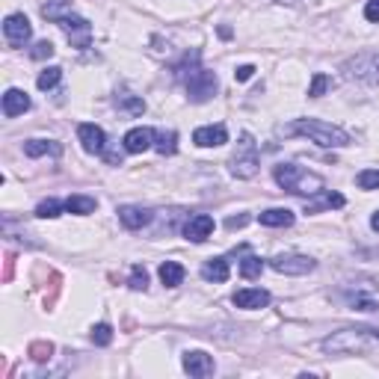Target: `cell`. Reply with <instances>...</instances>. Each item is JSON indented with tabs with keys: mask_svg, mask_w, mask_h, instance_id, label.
Wrapping results in <instances>:
<instances>
[{
	"mask_svg": "<svg viewBox=\"0 0 379 379\" xmlns=\"http://www.w3.org/2000/svg\"><path fill=\"white\" fill-rule=\"evenodd\" d=\"M285 136H308L311 143H317L323 148H344L350 145V134L344 128H338V124L332 122H323V119H296V122H290L287 128H282Z\"/></svg>",
	"mask_w": 379,
	"mask_h": 379,
	"instance_id": "obj_1",
	"label": "cell"
},
{
	"mask_svg": "<svg viewBox=\"0 0 379 379\" xmlns=\"http://www.w3.org/2000/svg\"><path fill=\"white\" fill-rule=\"evenodd\" d=\"M273 178L282 190H287V193H294V196H317L326 187V181L317 172H308V169L296 166V163H279V166L273 169Z\"/></svg>",
	"mask_w": 379,
	"mask_h": 379,
	"instance_id": "obj_2",
	"label": "cell"
},
{
	"mask_svg": "<svg viewBox=\"0 0 379 379\" xmlns=\"http://www.w3.org/2000/svg\"><path fill=\"white\" fill-rule=\"evenodd\" d=\"M373 344H379V329H341L329 338H323V350L326 352H362V350H371Z\"/></svg>",
	"mask_w": 379,
	"mask_h": 379,
	"instance_id": "obj_3",
	"label": "cell"
},
{
	"mask_svg": "<svg viewBox=\"0 0 379 379\" xmlns=\"http://www.w3.org/2000/svg\"><path fill=\"white\" fill-rule=\"evenodd\" d=\"M261 166V157H258V143L252 134H240V143L231 155V175L234 178H255Z\"/></svg>",
	"mask_w": 379,
	"mask_h": 379,
	"instance_id": "obj_4",
	"label": "cell"
},
{
	"mask_svg": "<svg viewBox=\"0 0 379 379\" xmlns=\"http://www.w3.org/2000/svg\"><path fill=\"white\" fill-rule=\"evenodd\" d=\"M184 86H187V95L193 104H205V101H210L213 95H217V74L208 71V69H196L184 80Z\"/></svg>",
	"mask_w": 379,
	"mask_h": 379,
	"instance_id": "obj_5",
	"label": "cell"
},
{
	"mask_svg": "<svg viewBox=\"0 0 379 379\" xmlns=\"http://www.w3.org/2000/svg\"><path fill=\"white\" fill-rule=\"evenodd\" d=\"M270 267L276 273H282V276H306L311 273L317 264H314V258L308 255H296V252H282V255H276L270 258Z\"/></svg>",
	"mask_w": 379,
	"mask_h": 379,
	"instance_id": "obj_6",
	"label": "cell"
},
{
	"mask_svg": "<svg viewBox=\"0 0 379 379\" xmlns=\"http://www.w3.org/2000/svg\"><path fill=\"white\" fill-rule=\"evenodd\" d=\"M3 36H6V42L12 48H24L30 42V36H33V27H30V21L24 12H12V15H6L3 21Z\"/></svg>",
	"mask_w": 379,
	"mask_h": 379,
	"instance_id": "obj_7",
	"label": "cell"
},
{
	"mask_svg": "<svg viewBox=\"0 0 379 379\" xmlns=\"http://www.w3.org/2000/svg\"><path fill=\"white\" fill-rule=\"evenodd\" d=\"M59 27H62V33L69 36V42L74 45V48H90V42H92V24L86 21V18H80V15H66L59 21Z\"/></svg>",
	"mask_w": 379,
	"mask_h": 379,
	"instance_id": "obj_8",
	"label": "cell"
},
{
	"mask_svg": "<svg viewBox=\"0 0 379 379\" xmlns=\"http://www.w3.org/2000/svg\"><path fill=\"white\" fill-rule=\"evenodd\" d=\"M344 71H347V78H362L368 83H379V54H362L356 59H350Z\"/></svg>",
	"mask_w": 379,
	"mask_h": 379,
	"instance_id": "obj_9",
	"label": "cell"
},
{
	"mask_svg": "<svg viewBox=\"0 0 379 379\" xmlns=\"http://www.w3.org/2000/svg\"><path fill=\"white\" fill-rule=\"evenodd\" d=\"M78 140H80L86 155H104V148H107V134L90 122H83L78 128Z\"/></svg>",
	"mask_w": 379,
	"mask_h": 379,
	"instance_id": "obj_10",
	"label": "cell"
},
{
	"mask_svg": "<svg viewBox=\"0 0 379 379\" xmlns=\"http://www.w3.org/2000/svg\"><path fill=\"white\" fill-rule=\"evenodd\" d=\"M210 234H213V217H208V213H196L184 225V237L193 240V243H205Z\"/></svg>",
	"mask_w": 379,
	"mask_h": 379,
	"instance_id": "obj_11",
	"label": "cell"
},
{
	"mask_svg": "<svg viewBox=\"0 0 379 379\" xmlns=\"http://www.w3.org/2000/svg\"><path fill=\"white\" fill-rule=\"evenodd\" d=\"M193 143L201 148H217L229 143V131H225V124H205L193 134Z\"/></svg>",
	"mask_w": 379,
	"mask_h": 379,
	"instance_id": "obj_12",
	"label": "cell"
},
{
	"mask_svg": "<svg viewBox=\"0 0 379 379\" xmlns=\"http://www.w3.org/2000/svg\"><path fill=\"white\" fill-rule=\"evenodd\" d=\"M124 151L128 155H143V151H148L151 145H155V131L151 128H134L124 134Z\"/></svg>",
	"mask_w": 379,
	"mask_h": 379,
	"instance_id": "obj_13",
	"label": "cell"
},
{
	"mask_svg": "<svg viewBox=\"0 0 379 379\" xmlns=\"http://www.w3.org/2000/svg\"><path fill=\"white\" fill-rule=\"evenodd\" d=\"M184 371L190 373V376H210L213 373V359L208 356V352H201V350H193V352H187L184 356Z\"/></svg>",
	"mask_w": 379,
	"mask_h": 379,
	"instance_id": "obj_14",
	"label": "cell"
},
{
	"mask_svg": "<svg viewBox=\"0 0 379 379\" xmlns=\"http://www.w3.org/2000/svg\"><path fill=\"white\" fill-rule=\"evenodd\" d=\"M119 220H122L124 229L140 231V229H145V225L151 222V210H145L140 205H124V208H119Z\"/></svg>",
	"mask_w": 379,
	"mask_h": 379,
	"instance_id": "obj_15",
	"label": "cell"
},
{
	"mask_svg": "<svg viewBox=\"0 0 379 379\" xmlns=\"http://www.w3.org/2000/svg\"><path fill=\"white\" fill-rule=\"evenodd\" d=\"M270 302V294L261 287H243L234 294V306L237 308H264Z\"/></svg>",
	"mask_w": 379,
	"mask_h": 379,
	"instance_id": "obj_16",
	"label": "cell"
},
{
	"mask_svg": "<svg viewBox=\"0 0 379 379\" xmlns=\"http://www.w3.org/2000/svg\"><path fill=\"white\" fill-rule=\"evenodd\" d=\"M27 110H30V98H27V92H21V90H9V92L3 95V116H6V119L24 116Z\"/></svg>",
	"mask_w": 379,
	"mask_h": 379,
	"instance_id": "obj_17",
	"label": "cell"
},
{
	"mask_svg": "<svg viewBox=\"0 0 379 379\" xmlns=\"http://www.w3.org/2000/svg\"><path fill=\"white\" fill-rule=\"evenodd\" d=\"M261 225H267V229H287V225H294V210L287 208H270L261 213Z\"/></svg>",
	"mask_w": 379,
	"mask_h": 379,
	"instance_id": "obj_18",
	"label": "cell"
},
{
	"mask_svg": "<svg viewBox=\"0 0 379 379\" xmlns=\"http://www.w3.org/2000/svg\"><path fill=\"white\" fill-rule=\"evenodd\" d=\"M229 261L225 258H210V261H205V267H201V279L205 282H229Z\"/></svg>",
	"mask_w": 379,
	"mask_h": 379,
	"instance_id": "obj_19",
	"label": "cell"
},
{
	"mask_svg": "<svg viewBox=\"0 0 379 379\" xmlns=\"http://www.w3.org/2000/svg\"><path fill=\"white\" fill-rule=\"evenodd\" d=\"M326 208H344V196L332 193V190H320L317 199L306 205V213H320V210H326Z\"/></svg>",
	"mask_w": 379,
	"mask_h": 379,
	"instance_id": "obj_20",
	"label": "cell"
},
{
	"mask_svg": "<svg viewBox=\"0 0 379 379\" xmlns=\"http://www.w3.org/2000/svg\"><path fill=\"white\" fill-rule=\"evenodd\" d=\"M24 155H27V157H45V155L59 157L62 145L54 143V140H27V143H24Z\"/></svg>",
	"mask_w": 379,
	"mask_h": 379,
	"instance_id": "obj_21",
	"label": "cell"
},
{
	"mask_svg": "<svg viewBox=\"0 0 379 379\" xmlns=\"http://www.w3.org/2000/svg\"><path fill=\"white\" fill-rule=\"evenodd\" d=\"M157 276H160V282L166 285V287H178L184 282V267H181L178 261H163Z\"/></svg>",
	"mask_w": 379,
	"mask_h": 379,
	"instance_id": "obj_22",
	"label": "cell"
},
{
	"mask_svg": "<svg viewBox=\"0 0 379 379\" xmlns=\"http://www.w3.org/2000/svg\"><path fill=\"white\" fill-rule=\"evenodd\" d=\"M199 59H201V54H199V50H187V54H184V59L181 62H175V66H172V74H175V78H178L181 83L190 78V74H193L196 69H201L199 66Z\"/></svg>",
	"mask_w": 379,
	"mask_h": 379,
	"instance_id": "obj_23",
	"label": "cell"
},
{
	"mask_svg": "<svg viewBox=\"0 0 379 379\" xmlns=\"http://www.w3.org/2000/svg\"><path fill=\"white\" fill-rule=\"evenodd\" d=\"M116 107L122 113H128V116H143L145 113V101L140 95H131V92H119L116 95Z\"/></svg>",
	"mask_w": 379,
	"mask_h": 379,
	"instance_id": "obj_24",
	"label": "cell"
},
{
	"mask_svg": "<svg viewBox=\"0 0 379 379\" xmlns=\"http://www.w3.org/2000/svg\"><path fill=\"white\" fill-rule=\"evenodd\" d=\"M42 15H45L48 21L59 24L66 15H71V0H48V3L42 6Z\"/></svg>",
	"mask_w": 379,
	"mask_h": 379,
	"instance_id": "obj_25",
	"label": "cell"
},
{
	"mask_svg": "<svg viewBox=\"0 0 379 379\" xmlns=\"http://www.w3.org/2000/svg\"><path fill=\"white\" fill-rule=\"evenodd\" d=\"M95 208H98V201L92 196H69L66 199V210L78 213V217H86V213H92Z\"/></svg>",
	"mask_w": 379,
	"mask_h": 379,
	"instance_id": "obj_26",
	"label": "cell"
},
{
	"mask_svg": "<svg viewBox=\"0 0 379 379\" xmlns=\"http://www.w3.org/2000/svg\"><path fill=\"white\" fill-rule=\"evenodd\" d=\"M155 148L163 157L175 155V151H178V134L175 131H155Z\"/></svg>",
	"mask_w": 379,
	"mask_h": 379,
	"instance_id": "obj_27",
	"label": "cell"
},
{
	"mask_svg": "<svg viewBox=\"0 0 379 379\" xmlns=\"http://www.w3.org/2000/svg\"><path fill=\"white\" fill-rule=\"evenodd\" d=\"M59 210H66V201H59V199H45V201H39V208H36V217L54 220V217H59Z\"/></svg>",
	"mask_w": 379,
	"mask_h": 379,
	"instance_id": "obj_28",
	"label": "cell"
},
{
	"mask_svg": "<svg viewBox=\"0 0 379 379\" xmlns=\"http://www.w3.org/2000/svg\"><path fill=\"white\" fill-rule=\"evenodd\" d=\"M59 78H62V69H59V66H50V69H45V71L39 74L36 86H39L42 92H48V90H54V86L59 83Z\"/></svg>",
	"mask_w": 379,
	"mask_h": 379,
	"instance_id": "obj_29",
	"label": "cell"
},
{
	"mask_svg": "<svg viewBox=\"0 0 379 379\" xmlns=\"http://www.w3.org/2000/svg\"><path fill=\"white\" fill-rule=\"evenodd\" d=\"M261 270H264V261L255 258V255H246L243 261H240V276H243V279H258Z\"/></svg>",
	"mask_w": 379,
	"mask_h": 379,
	"instance_id": "obj_30",
	"label": "cell"
},
{
	"mask_svg": "<svg viewBox=\"0 0 379 379\" xmlns=\"http://www.w3.org/2000/svg\"><path fill=\"white\" fill-rule=\"evenodd\" d=\"M326 90H332V78H326L323 71H317L311 78V86H308V98H320Z\"/></svg>",
	"mask_w": 379,
	"mask_h": 379,
	"instance_id": "obj_31",
	"label": "cell"
},
{
	"mask_svg": "<svg viewBox=\"0 0 379 379\" xmlns=\"http://www.w3.org/2000/svg\"><path fill=\"white\" fill-rule=\"evenodd\" d=\"M92 344H98V347H110L113 344V326L110 323L92 326Z\"/></svg>",
	"mask_w": 379,
	"mask_h": 379,
	"instance_id": "obj_32",
	"label": "cell"
},
{
	"mask_svg": "<svg viewBox=\"0 0 379 379\" xmlns=\"http://www.w3.org/2000/svg\"><path fill=\"white\" fill-rule=\"evenodd\" d=\"M50 356H54V344H50V341H36V344H30V359L48 362Z\"/></svg>",
	"mask_w": 379,
	"mask_h": 379,
	"instance_id": "obj_33",
	"label": "cell"
},
{
	"mask_svg": "<svg viewBox=\"0 0 379 379\" xmlns=\"http://www.w3.org/2000/svg\"><path fill=\"white\" fill-rule=\"evenodd\" d=\"M359 187L362 190H379V169H364V172H359Z\"/></svg>",
	"mask_w": 379,
	"mask_h": 379,
	"instance_id": "obj_34",
	"label": "cell"
},
{
	"mask_svg": "<svg viewBox=\"0 0 379 379\" xmlns=\"http://www.w3.org/2000/svg\"><path fill=\"white\" fill-rule=\"evenodd\" d=\"M54 42H48V39H42V42H36L33 45V50H30V57L33 59H48V57H54Z\"/></svg>",
	"mask_w": 379,
	"mask_h": 379,
	"instance_id": "obj_35",
	"label": "cell"
},
{
	"mask_svg": "<svg viewBox=\"0 0 379 379\" xmlns=\"http://www.w3.org/2000/svg\"><path fill=\"white\" fill-rule=\"evenodd\" d=\"M131 287H134V290H145V287H148V273L140 267V264H136L134 273H131Z\"/></svg>",
	"mask_w": 379,
	"mask_h": 379,
	"instance_id": "obj_36",
	"label": "cell"
},
{
	"mask_svg": "<svg viewBox=\"0 0 379 379\" xmlns=\"http://www.w3.org/2000/svg\"><path fill=\"white\" fill-rule=\"evenodd\" d=\"M364 18L371 24H379V0H368V6H364Z\"/></svg>",
	"mask_w": 379,
	"mask_h": 379,
	"instance_id": "obj_37",
	"label": "cell"
},
{
	"mask_svg": "<svg viewBox=\"0 0 379 379\" xmlns=\"http://www.w3.org/2000/svg\"><path fill=\"white\" fill-rule=\"evenodd\" d=\"M252 74H255V66H240V69L234 71V80L243 83V80H249V78H252Z\"/></svg>",
	"mask_w": 379,
	"mask_h": 379,
	"instance_id": "obj_38",
	"label": "cell"
},
{
	"mask_svg": "<svg viewBox=\"0 0 379 379\" xmlns=\"http://www.w3.org/2000/svg\"><path fill=\"white\" fill-rule=\"evenodd\" d=\"M246 222H249V217H231V220L225 222V225H229V231H234V229H243Z\"/></svg>",
	"mask_w": 379,
	"mask_h": 379,
	"instance_id": "obj_39",
	"label": "cell"
},
{
	"mask_svg": "<svg viewBox=\"0 0 379 379\" xmlns=\"http://www.w3.org/2000/svg\"><path fill=\"white\" fill-rule=\"evenodd\" d=\"M371 229H373V231H379V210H376L373 217H371Z\"/></svg>",
	"mask_w": 379,
	"mask_h": 379,
	"instance_id": "obj_40",
	"label": "cell"
}]
</instances>
